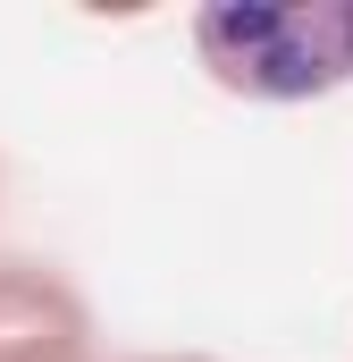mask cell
<instances>
[{"label":"cell","mask_w":353,"mask_h":362,"mask_svg":"<svg viewBox=\"0 0 353 362\" xmlns=\"http://www.w3.org/2000/svg\"><path fill=\"white\" fill-rule=\"evenodd\" d=\"M185 42L210 85L253 110H303L353 85V0H202Z\"/></svg>","instance_id":"cell-1"},{"label":"cell","mask_w":353,"mask_h":362,"mask_svg":"<svg viewBox=\"0 0 353 362\" xmlns=\"http://www.w3.org/2000/svg\"><path fill=\"white\" fill-rule=\"evenodd\" d=\"M0 362H101L92 303L68 270L0 253Z\"/></svg>","instance_id":"cell-2"},{"label":"cell","mask_w":353,"mask_h":362,"mask_svg":"<svg viewBox=\"0 0 353 362\" xmlns=\"http://www.w3.org/2000/svg\"><path fill=\"white\" fill-rule=\"evenodd\" d=\"M135 362H219V354H135Z\"/></svg>","instance_id":"cell-3"}]
</instances>
